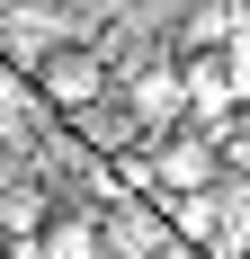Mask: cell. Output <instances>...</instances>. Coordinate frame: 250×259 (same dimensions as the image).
<instances>
[{"instance_id":"7","label":"cell","mask_w":250,"mask_h":259,"mask_svg":"<svg viewBox=\"0 0 250 259\" xmlns=\"http://www.w3.org/2000/svg\"><path fill=\"white\" fill-rule=\"evenodd\" d=\"M99 250H107V233L90 224V214H54L45 241H36V259H99Z\"/></svg>"},{"instance_id":"8","label":"cell","mask_w":250,"mask_h":259,"mask_svg":"<svg viewBox=\"0 0 250 259\" xmlns=\"http://www.w3.org/2000/svg\"><path fill=\"white\" fill-rule=\"evenodd\" d=\"M45 233V188H9L0 197V241H36Z\"/></svg>"},{"instance_id":"6","label":"cell","mask_w":250,"mask_h":259,"mask_svg":"<svg viewBox=\"0 0 250 259\" xmlns=\"http://www.w3.org/2000/svg\"><path fill=\"white\" fill-rule=\"evenodd\" d=\"M232 27H241V0H197L188 27L170 36V54H197V45H232Z\"/></svg>"},{"instance_id":"2","label":"cell","mask_w":250,"mask_h":259,"mask_svg":"<svg viewBox=\"0 0 250 259\" xmlns=\"http://www.w3.org/2000/svg\"><path fill=\"white\" fill-rule=\"evenodd\" d=\"M179 99H188L197 125H224V116H232V72H224V54H215V45L179 54Z\"/></svg>"},{"instance_id":"4","label":"cell","mask_w":250,"mask_h":259,"mask_svg":"<svg viewBox=\"0 0 250 259\" xmlns=\"http://www.w3.org/2000/svg\"><path fill=\"white\" fill-rule=\"evenodd\" d=\"M125 107H134V125H152V134L179 125V107H188V99H179V72H170V63L134 72V80H125Z\"/></svg>"},{"instance_id":"1","label":"cell","mask_w":250,"mask_h":259,"mask_svg":"<svg viewBox=\"0 0 250 259\" xmlns=\"http://www.w3.org/2000/svg\"><path fill=\"white\" fill-rule=\"evenodd\" d=\"M36 90H45V107H63V116L99 107L107 99V54L99 45H54L45 63H36Z\"/></svg>"},{"instance_id":"5","label":"cell","mask_w":250,"mask_h":259,"mask_svg":"<svg viewBox=\"0 0 250 259\" xmlns=\"http://www.w3.org/2000/svg\"><path fill=\"white\" fill-rule=\"evenodd\" d=\"M54 45H63V36L45 27V9H9V18H0V54H9L18 72H36V63H45Z\"/></svg>"},{"instance_id":"3","label":"cell","mask_w":250,"mask_h":259,"mask_svg":"<svg viewBox=\"0 0 250 259\" xmlns=\"http://www.w3.org/2000/svg\"><path fill=\"white\" fill-rule=\"evenodd\" d=\"M215 170H224V152H215L205 134H170V125H161V161H152V179H161V188L197 197V188H215Z\"/></svg>"}]
</instances>
